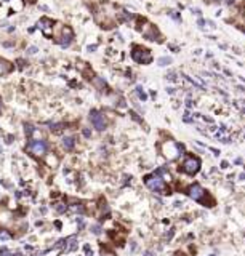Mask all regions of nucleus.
<instances>
[{
	"label": "nucleus",
	"mask_w": 245,
	"mask_h": 256,
	"mask_svg": "<svg viewBox=\"0 0 245 256\" xmlns=\"http://www.w3.org/2000/svg\"><path fill=\"white\" fill-rule=\"evenodd\" d=\"M144 184L151 189L152 192L165 194V195H168V194H170V187L167 186V181L164 179L162 176H159V175H155V173H154V175L144 176Z\"/></svg>",
	"instance_id": "f257e3e1"
},
{
	"label": "nucleus",
	"mask_w": 245,
	"mask_h": 256,
	"mask_svg": "<svg viewBox=\"0 0 245 256\" xmlns=\"http://www.w3.org/2000/svg\"><path fill=\"white\" fill-rule=\"evenodd\" d=\"M183 152H184V144H181V143L167 141V143L162 144V154H164V157L168 159V160L178 159Z\"/></svg>",
	"instance_id": "f03ea898"
},
{
	"label": "nucleus",
	"mask_w": 245,
	"mask_h": 256,
	"mask_svg": "<svg viewBox=\"0 0 245 256\" xmlns=\"http://www.w3.org/2000/svg\"><path fill=\"white\" fill-rule=\"evenodd\" d=\"M27 151L34 155V157H45V154L48 152V143L43 139H29Z\"/></svg>",
	"instance_id": "7ed1b4c3"
},
{
	"label": "nucleus",
	"mask_w": 245,
	"mask_h": 256,
	"mask_svg": "<svg viewBox=\"0 0 245 256\" xmlns=\"http://www.w3.org/2000/svg\"><path fill=\"white\" fill-rule=\"evenodd\" d=\"M131 58L138 64H149L152 61V54L147 48H144L141 45H135L131 50Z\"/></svg>",
	"instance_id": "20e7f679"
},
{
	"label": "nucleus",
	"mask_w": 245,
	"mask_h": 256,
	"mask_svg": "<svg viewBox=\"0 0 245 256\" xmlns=\"http://www.w3.org/2000/svg\"><path fill=\"white\" fill-rule=\"evenodd\" d=\"M181 170L184 171L186 175H189V176L196 175L197 171L200 170V159L196 157V155H192V154H189L187 157L184 159V162H183V168Z\"/></svg>",
	"instance_id": "39448f33"
},
{
	"label": "nucleus",
	"mask_w": 245,
	"mask_h": 256,
	"mask_svg": "<svg viewBox=\"0 0 245 256\" xmlns=\"http://www.w3.org/2000/svg\"><path fill=\"white\" fill-rule=\"evenodd\" d=\"M90 122H91V125L96 128L98 131H103L104 128H106V125H108L104 114L101 112V110H98V109L90 110Z\"/></svg>",
	"instance_id": "423d86ee"
},
{
	"label": "nucleus",
	"mask_w": 245,
	"mask_h": 256,
	"mask_svg": "<svg viewBox=\"0 0 245 256\" xmlns=\"http://www.w3.org/2000/svg\"><path fill=\"white\" fill-rule=\"evenodd\" d=\"M72 40H74V31H72L71 26H63V31H61V35L58 38H55V42L59 43L63 48L69 47Z\"/></svg>",
	"instance_id": "0eeeda50"
},
{
	"label": "nucleus",
	"mask_w": 245,
	"mask_h": 256,
	"mask_svg": "<svg viewBox=\"0 0 245 256\" xmlns=\"http://www.w3.org/2000/svg\"><path fill=\"white\" fill-rule=\"evenodd\" d=\"M140 31L143 32V35L146 37L147 40H159V42H162V38H159V31H157V27H155L154 24H149L147 21L144 23V26L140 27Z\"/></svg>",
	"instance_id": "6e6552de"
},
{
	"label": "nucleus",
	"mask_w": 245,
	"mask_h": 256,
	"mask_svg": "<svg viewBox=\"0 0 245 256\" xmlns=\"http://www.w3.org/2000/svg\"><path fill=\"white\" fill-rule=\"evenodd\" d=\"M53 26L55 23L50 18H40L37 23V27L42 31V34L45 37H53Z\"/></svg>",
	"instance_id": "1a4fd4ad"
},
{
	"label": "nucleus",
	"mask_w": 245,
	"mask_h": 256,
	"mask_svg": "<svg viewBox=\"0 0 245 256\" xmlns=\"http://www.w3.org/2000/svg\"><path fill=\"white\" fill-rule=\"evenodd\" d=\"M186 194L191 199H194V200H197V202L200 203V200H202L204 197H205V194H207V191L200 186V184H192V186H189L187 187V191H186Z\"/></svg>",
	"instance_id": "9d476101"
},
{
	"label": "nucleus",
	"mask_w": 245,
	"mask_h": 256,
	"mask_svg": "<svg viewBox=\"0 0 245 256\" xmlns=\"http://www.w3.org/2000/svg\"><path fill=\"white\" fill-rule=\"evenodd\" d=\"M43 160H45V165L50 166V168H56V166L59 165V157L55 152H47Z\"/></svg>",
	"instance_id": "9b49d317"
},
{
	"label": "nucleus",
	"mask_w": 245,
	"mask_h": 256,
	"mask_svg": "<svg viewBox=\"0 0 245 256\" xmlns=\"http://www.w3.org/2000/svg\"><path fill=\"white\" fill-rule=\"evenodd\" d=\"M63 147H64L68 152L74 151V147H75V138H74V136H66V138H63Z\"/></svg>",
	"instance_id": "f8f14e48"
},
{
	"label": "nucleus",
	"mask_w": 245,
	"mask_h": 256,
	"mask_svg": "<svg viewBox=\"0 0 245 256\" xmlns=\"http://www.w3.org/2000/svg\"><path fill=\"white\" fill-rule=\"evenodd\" d=\"M12 71H13V64L12 63H8V61H5V59L0 61V75H7Z\"/></svg>",
	"instance_id": "ddd939ff"
},
{
	"label": "nucleus",
	"mask_w": 245,
	"mask_h": 256,
	"mask_svg": "<svg viewBox=\"0 0 245 256\" xmlns=\"http://www.w3.org/2000/svg\"><path fill=\"white\" fill-rule=\"evenodd\" d=\"M10 3H12V10H15L16 13L23 11V8H24V0H10Z\"/></svg>",
	"instance_id": "4468645a"
},
{
	"label": "nucleus",
	"mask_w": 245,
	"mask_h": 256,
	"mask_svg": "<svg viewBox=\"0 0 245 256\" xmlns=\"http://www.w3.org/2000/svg\"><path fill=\"white\" fill-rule=\"evenodd\" d=\"M75 248H77V238L75 237L66 238V250H68V251H74Z\"/></svg>",
	"instance_id": "2eb2a0df"
},
{
	"label": "nucleus",
	"mask_w": 245,
	"mask_h": 256,
	"mask_svg": "<svg viewBox=\"0 0 245 256\" xmlns=\"http://www.w3.org/2000/svg\"><path fill=\"white\" fill-rule=\"evenodd\" d=\"M91 83L98 88V90H104V88H108L106 82H104L103 79H99V77H93V79H91Z\"/></svg>",
	"instance_id": "dca6fc26"
},
{
	"label": "nucleus",
	"mask_w": 245,
	"mask_h": 256,
	"mask_svg": "<svg viewBox=\"0 0 245 256\" xmlns=\"http://www.w3.org/2000/svg\"><path fill=\"white\" fill-rule=\"evenodd\" d=\"M53 208L58 211V213H66V210H68V205H66L64 202H56L53 205Z\"/></svg>",
	"instance_id": "f3484780"
},
{
	"label": "nucleus",
	"mask_w": 245,
	"mask_h": 256,
	"mask_svg": "<svg viewBox=\"0 0 245 256\" xmlns=\"http://www.w3.org/2000/svg\"><path fill=\"white\" fill-rule=\"evenodd\" d=\"M66 125L63 123V122H59V123H50V130L51 131H55V133H58V131H61L64 128Z\"/></svg>",
	"instance_id": "a211bd4d"
},
{
	"label": "nucleus",
	"mask_w": 245,
	"mask_h": 256,
	"mask_svg": "<svg viewBox=\"0 0 245 256\" xmlns=\"http://www.w3.org/2000/svg\"><path fill=\"white\" fill-rule=\"evenodd\" d=\"M24 128H26V135H27V138H29V139H32V135H34V130H35V128L32 126L31 123H26Z\"/></svg>",
	"instance_id": "6ab92c4d"
},
{
	"label": "nucleus",
	"mask_w": 245,
	"mask_h": 256,
	"mask_svg": "<svg viewBox=\"0 0 245 256\" xmlns=\"http://www.w3.org/2000/svg\"><path fill=\"white\" fill-rule=\"evenodd\" d=\"M159 66H168V64H171V58H168V56H164V58H159Z\"/></svg>",
	"instance_id": "aec40b11"
},
{
	"label": "nucleus",
	"mask_w": 245,
	"mask_h": 256,
	"mask_svg": "<svg viewBox=\"0 0 245 256\" xmlns=\"http://www.w3.org/2000/svg\"><path fill=\"white\" fill-rule=\"evenodd\" d=\"M136 93H138V96H140L141 101H146V99H147V94L143 91V88H141V87H136Z\"/></svg>",
	"instance_id": "412c9836"
},
{
	"label": "nucleus",
	"mask_w": 245,
	"mask_h": 256,
	"mask_svg": "<svg viewBox=\"0 0 245 256\" xmlns=\"http://www.w3.org/2000/svg\"><path fill=\"white\" fill-rule=\"evenodd\" d=\"M90 229H91V232L94 234V235H99V234H101V226L99 224H93Z\"/></svg>",
	"instance_id": "4be33fe9"
},
{
	"label": "nucleus",
	"mask_w": 245,
	"mask_h": 256,
	"mask_svg": "<svg viewBox=\"0 0 245 256\" xmlns=\"http://www.w3.org/2000/svg\"><path fill=\"white\" fill-rule=\"evenodd\" d=\"M13 235H12V234H8L7 231H2V232H0V240H8V238H12Z\"/></svg>",
	"instance_id": "5701e85b"
},
{
	"label": "nucleus",
	"mask_w": 245,
	"mask_h": 256,
	"mask_svg": "<svg viewBox=\"0 0 245 256\" xmlns=\"http://www.w3.org/2000/svg\"><path fill=\"white\" fill-rule=\"evenodd\" d=\"M16 63H18V67H19V69H24V67H26V64H27V61H26V59H23V58H19L18 61H16Z\"/></svg>",
	"instance_id": "b1692460"
},
{
	"label": "nucleus",
	"mask_w": 245,
	"mask_h": 256,
	"mask_svg": "<svg viewBox=\"0 0 245 256\" xmlns=\"http://www.w3.org/2000/svg\"><path fill=\"white\" fill-rule=\"evenodd\" d=\"M82 135L85 138H91V130L90 128H82Z\"/></svg>",
	"instance_id": "393cba45"
},
{
	"label": "nucleus",
	"mask_w": 245,
	"mask_h": 256,
	"mask_svg": "<svg viewBox=\"0 0 245 256\" xmlns=\"http://www.w3.org/2000/svg\"><path fill=\"white\" fill-rule=\"evenodd\" d=\"M0 256H12V253L8 251L7 247H3V248H0Z\"/></svg>",
	"instance_id": "a878e982"
},
{
	"label": "nucleus",
	"mask_w": 245,
	"mask_h": 256,
	"mask_svg": "<svg viewBox=\"0 0 245 256\" xmlns=\"http://www.w3.org/2000/svg\"><path fill=\"white\" fill-rule=\"evenodd\" d=\"M83 250H85L87 256H91V254H93V251H91V247H90L88 243H85V247H83Z\"/></svg>",
	"instance_id": "bb28decb"
},
{
	"label": "nucleus",
	"mask_w": 245,
	"mask_h": 256,
	"mask_svg": "<svg viewBox=\"0 0 245 256\" xmlns=\"http://www.w3.org/2000/svg\"><path fill=\"white\" fill-rule=\"evenodd\" d=\"M37 51H38L37 47H29V48H27V54H35Z\"/></svg>",
	"instance_id": "cd10ccee"
},
{
	"label": "nucleus",
	"mask_w": 245,
	"mask_h": 256,
	"mask_svg": "<svg viewBox=\"0 0 245 256\" xmlns=\"http://www.w3.org/2000/svg\"><path fill=\"white\" fill-rule=\"evenodd\" d=\"M173 234H175V229H170V232H167V235H165V238L167 240H170L171 237H173Z\"/></svg>",
	"instance_id": "c85d7f7f"
},
{
	"label": "nucleus",
	"mask_w": 245,
	"mask_h": 256,
	"mask_svg": "<svg viewBox=\"0 0 245 256\" xmlns=\"http://www.w3.org/2000/svg\"><path fill=\"white\" fill-rule=\"evenodd\" d=\"M101 256H115L114 253H111V251H106V250L103 248V251H101Z\"/></svg>",
	"instance_id": "c756f323"
},
{
	"label": "nucleus",
	"mask_w": 245,
	"mask_h": 256,
	"mask_svg": "<svg viewBox=\"0 0 245 256\" xmlns=\"http://www.w3.org/2000/svg\"><path fill=\"white\" fill-rule=\"evenodd\" d=\"M13 45H15V42H13V40H10V42H3V47H7V48L13 47Z\"/></svg>",
	"instance_id": "7c9ffc66"
},
{
	"label": "nucleus",
	"mask_w": 245,
	"mask_h": 256,
	"mask_svg": "<svg viewBox=\"0 0 245 256\" xmlns=\"http://www.w3.org/2000/svg\"><path fill=\"white\" fill-rule=\"evenodd\" d=\"M131 117H133V119H135L136 122H140V123H141V122H143V120L140 119V117H138V114H136V112H131Z\"/></svg>",
	"instance_id": "2f4dec72"
},
{
	"label": "nucleus",
	"mask_w": 245,
	"mask_h": 256,
	"mask_svg": "<svg viewBox=\"0 0 245 256\" xmlns=\"http://www.w3.org/2000/svg\"><path fill=\"white\" fill-rule=\"evenodd\" d=\"M227 166H229V163H227L226 160H224V162H221V168H223V170H226Z\"/></svg>",
	"instance_id": "473e14b6"
},
{
	"label": "nucleus",
	"mask_w": 245,
	"mask_h": 256,
	"mask_svg": "<svg viewBox=\"0 0 245 256\" xmlns=\"http://www.w3.org/2000/svg\"><path fill=\"white\" fill-rule=\"evenodd\" d=\"M171 16H173V18H175L176 21H180V15H178L176 11H171Z\"/></svg>",
	"instance_id": "72a5a7b5"
},
{
	"label": "nucleus",
	"mask_w": 245,
	"mask_h": 256,
	"mask_svg": "<svg viewBox=\"0 0 245 256\" xmlns=\"http://www.w3.org/2000/svg\"><path fill=\"white\" fill-rule=\"evenodd\" d=\"M221 143H224V144H229V143H231V138H223V139H221Z\"/></svg>",
	"instance_id": "f704fd0d"
},
{
	"label": "nucleus",
	"mask_w": 245,
	"mask_h": 256,
	"mask_svg": "<svg viewBox=\"0 0 245 256\" xmlns=\"http://www.w3.org/2000/svg\"><path fill=\"white\" fill-rule=\"evenodd\" d=\"M211 152H213V155H216V157L220 155V151H218V149H213V147H211Z\"/></svg>",
	"instance_id": "c9c22d12"
},
{
	"label": "nucleus",
	"mask_w": 245,
	"mask_h": 256,
	"mask_svg": "<svg viewBox=\"0 0 245 256\" xmlns=\"http://www.w3.org/2000/svg\"><path fill=\"white\" fill-rule=\"evenodd\" d=\"M144 256H155L152 251H149V250H147V251H144Z\"/></svg>",
	"instance_id": "e433bc0d"
},
{
	"label": "nucleus",
	"mask_w": 245,
	"mask_h": 256,
	"mask_svg": "<svg viewBox=\"0 0 245 256\" xmlns=\"http://www.w3.org/2000/svg\"><path fill=\"white\" fill-rule=\"evenodd\" d=\"M94 50H96V45H90V47H88V51H94Z\"/></svg>",
	"instance_id": "4c0bfd02"
},
{
	"label": "nucleus",
	"mask_w": 245,
	"mask_h": 256,
	"mask_svg": "<svg viewBox=\"0 0 245 256\" xmlns=\"http://www.w3.org/2000/svg\"><path fill=\"white\" fill-rule=\"evenodd\" d=\"M3 112V104H2V98H0V115H2Z\"/></svg>",
	"instance_id": "58836bf2"
},
{
	"label": "nucleus",
	"mask_w": 245,
	"mask_h": 256,
	"mask_svg": "<svg viewBox=\"0 0 245 256\" xmlns=\"http://www.w3.org/2000/svg\"><path fill=\"white\" fill-rule=\"evenodd\" d=\"M173 256H186V254H184V253H183V251H176V253H175Z\"/></svg>",
	"instance_id": "ea45409f"
},
{
	"label": "nucleus",
	"mask_w": 245,
	"mask_h": 256,
	"mask_svg": "<svg viewBox=\"0 0 245 256\" xmlns=\"http://www.w3.org/2000/svg\"><path fill=\"white\" fill-rule=\"evenodd\" d=\"M204 24H205V21H204V19H199V26L204 27Z\"/></svg>",
	"instance_id": "a19ab883"
},
{
	"label": "nucleus",
	"mask_w": 245,
	"mask_h": 256,
	"mask_svg": "<svg viewBox=\"0 0 245 256\" xmlns=\"http://www.w3.org/2000/svg\"><path fill=\"white\" fill-rule=\"evenodd\" d=\"M240 163H242V159H240V157L236 159V165H240Z\"/></svg>",
	"instance_id": "79ce46f5"
},
{
	"label": "nucleus",
	"mask_w": 245,
	"mask_h": 256,
	"mask_svg": "<svg viewBox=\"0 0 245 256\" xmlns=\"http://www.w3.org/2000/svg\"><path fill=\"white\" fill-rule=\"evenodd\" d=\"M42 10H43V11H50V10H48V7H45V5H42V7H40Z\"/></svg>",
	"instance_id": "37998d69"
},
{
	"label": "nucleus",
	"mask_w": 245,
	"mask_h": 256,
	"mask_svg": "<svg viewBox=\"0 0 245 256\" xmlns=\"http://www.w3.org/2000/svg\"><path fill=\"white\" fill-rule=\"evenodd\" d=\"M186 106H187V107H191V106H192V101H191V99H189V101H186Z\"/></svg>",
	"instance_id": "c03bdc74"
},
{
	"label": "nucleus",
	"mask_w": 245,
	"mask_h": 256,
	"mask_svg": "<svg viewBox=\"0 0 245 256\" xmlns=\"http://www.w3.org/2000/svg\"><path fill=\"white\" fill-rule=\"evenodd\" d=\"M210 256H215V254H210Z\"/></svg>",
	"instance_id": "a18cd8bd"
},
{
	"label": "nucleus",
	"mask_w": 245,
	"mask_h": 256,
	"mask_svg": "<svg viewBox=\"0 0 245 256\" xmlns=\"http://www.w3.org/2000/svg\"><path fill=\"white\" fill-rule=\"evenodd\" d=\"M243 32H245V29H243Z\"/></svg>",
	"instance_id": "49530a36"
}]
</instances>
